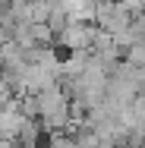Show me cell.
Listing matches in <instances>:
<instances>
[{
  "label": "cell",
  "mask_w": 145,
  "mask_h": 148,
  "mask_svg": "<svg viewBox=\"0 0 145 148\" xmlns=\"http://www.w3.org/2000/svg\"><path fill=\"white\" fill-rule=\"evenodd\" d=\"M95 22H69L66 29L57 35V41L63 51H69V54H76V51H91V41H95Z\"/></svg>",
  "instance_id": "obj_1"
},
{
  "label": "cell",
  "mask_w": 145,
  "mask_h": 148,
  "mask_svg": "<svg viewBox=\"0 0 145 148\" xmlns=\"http://www.w3.org/2000/svg\"><path fill=\"white\" fill-rule=\"evenodd\" d=\"M25 123H29V117L19 110V95H16V98L0 110V139H13V142H19Z\"/></svg>",
  "instance_id": "obj_2"
},
{
  "label": "cell",
  "mask_w": 145,
  "mask_h": 148,
  "mask_svg": "<svg viewBox=\"0 0 145 148\" xmlns=\"http://www.w3.org/2000/svg\"><path fill=\"white\" fill-rule=\"evenodd\" d=\"M123 60H129L133 66H142V69H145V38H139V41L123 54Z\"/></svg>",
  "instance_id": "obj_3"
},
{
  "label": "cell",
  "mask_w": 145,
  "mask_h": 148,
  "mask_svg": "<svg viewBox=\"0 0 145 148\" xmlns=\"http://www.w3.org/2000/svg\"><path fill=\"white\" fill-rule=\"evenodd\" d=\"M133 25H136V29H139V35L145 38V10L139 13V16H136V22H133Z\"/></svg>",
  "instance_id": "obj_4"
},
{
  "label": "cell",
  "mask_w": 145,
  "mask_h": 148,
  "mask_svg": "<svg viewBox=\"0 0 145 148\" xmlns=\"http://www.w3.org/2000/svg\"><path fill=\"white\" fill-rule=\"evenodd\" d=\"M0 148H19V142H13V139H0Z\"/></svg>",
  "instance_id": "obj_5"
}]
</instances>
